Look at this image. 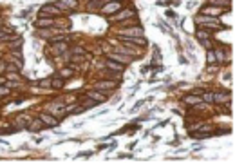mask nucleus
<instances>
[{"label": "nucleus", "mask_w": 235, "mask_h": 163, "mask_svg": "<svg viewBox=\"0 0 235 163\" xmlns=\"http://www.w3.org/2000/svg\"><path fill=\"white\" fill-rule=\"evenodd\" d=\"M89 96L96 102H105V94H101V92H89Z\"/></svg>", "instance_id": "13"}, {"label": "nucleus", "mask_w": 235, "mask_h": 163, "mask_svg": "<svg viewBox=\"0 0 235 163\" xmlns=\"http://www.w3.org/2000/svg\"><path fill=\"white\" fill-rule=\"evenodd\" d=\"M40 120H42V123L49 125V127H54V125H56V120L51 118V114H42V116H40Z\"/></svg>", "instance_id": "6"}, {"label": "nucleus", "mask_w": 235, "mask_h": 163, "mask_svg": "<svg viewBox=\"0 0 235 163\" xmlns=\"http://www.w3.org/2000/svg\"><path fill=\"white\" fill-rule=\"evenodd\" d=\"M107 65H109V69H110V71H123V69H125V65L123 63H120V62H116V60H107Z\"/></svg>", "instance_id": "4"}, {"label": "nucleus", "mask_w": 235, "mask_h": 163, "mask_svg": "<svg viewBox=\"0 0 235 163\" xmlns=\"http://www.w3.org/2000/svg\"><path fill=\"white\" fill-rule=\"evenodd\" d=\"M51 87L53 89H62L63 87V80L62 78H53L51 80Z\"/></svg>", "instance_id": "12"}, {"label": "nucleus", "mask_w": 235, "mask_h": 163, "mask_svg": "<svg viewBox=\"0 0 235 163\" xmlns=\"http://www.w3.org/2000/svg\"><path fill=\"white\" fill-rule=\"evenodd\" d=\"M105 2H110V0H105Z\"/></svg>", "instance_id": "27"}, {"label": "nucleus", "mask_w": 235, "mask_h": 163, "mask_svg": "<svg viewBox=\"0 0 235 163\" xmlns=\"http://www.w3.org/2000/svg\"><path fill=\"white\" fill-rule=\"evenodd\" d=\"M110 58H112V60H116V62H120V63H123V65H127V63H129V60H130L129 56H121V55H112Z\"/></svg>", "instance_id": "11"}, {"label": "nucleus", "mask_w": 235, "mask_h": 163, "mask_svg": "<svg viewBox=\"0 0 235 163\" xmlns=\"http://www.w3.org/2000/svg\"><path fill=\"white\" fill-rule=\"evenodd\" d=\"M130 16H134V11H130V9H127V11H121L120 15H116L112 20H116V22H120V20H123V18H130Z\"/></svg>", "instance_id": "7"}, {"label": "nucleus", "mask_w": 235, "mask_h": 163, "mask_svg": "<svg viewBox=\"0 0 235 163\" xmlns=\"http://www.w3.org/2000/svg\"><path fill=\"white\" fill-rule=\"evenodd\" d=\"M4 82H6V80H4V78H2V76H0V83H4Z\"/></svg>", "instance_id": "26"}, {"label": "nucleus", "mask_w": 235, "mask_h": 163, "mask_svg": "<svg viewBox=\"0 0 235 163\" xmlns=\"http://www.w3.org/2000/svg\"><path fill=\"white\" fill-rule=\"evenodd\" d=\"M226 100H228L226 92H215V94H214V102H217V103H224Z\"/></svg>", "instance_id": "8"}, {"label": "nucleus", "mask_w": 235, "mask_h": 163, "mask_svg": "<svg viewBox=\"0 0 235 163\" xmlns=\"http://www.w3.org/2000/svg\"><path fill=\"white\" fill-rule=\"evenodd\" d=\"M76 6V0H62V2L58 4V7L65 9V7H74Z\"/></svg>", "instance_id": "10"}, {"label": "nucleus", "mask_w": 235, "mask_h": 163, "mask_svg": "<svg viewBox=\"0 0 235 163\" xmlns=\"http://www.w3.org/2000/svg\"><path fill=\"white\" fill-rule=\"evenodd\" d=\"M40 125H42V120H38V122H35V123H33V127H31V129H33V131H36V129H38V127H40Z\"/></svg>", "instance_id": "22"}, {"label": "nucleus", "mask_w": 235, "mask_h": 163, "mask_svg": "<svg viewBox=\"0 0 235 163\" xmlns=\"http://www.w3.org/2000/svg\"><path fill=\"white\" fill-rule=\"evenodd\" d=\"M36 85H38V87H47V85H51V80H42V82H38Z\"/></svg>", "instance_id": "20"}, {"label": "nucleus", "mask_w": 235, "mask_h": 163, "mask_svg": "<svg viewBox=\"0 0 235 163\" xmlns=\"http://www.w3.org/2000/svg\"><path fill=\"white\" fill-rule=\"evenodd\" d=\"M211 4H214V6H226V9L230 7V0H211Z\"/></svg>", "instance_id": "15"}, {"label": "nucleus", "mask_w": 235, "mask_h": 163, "mask_svg": "<svg viewBox=\"0 0 235 163\" xmlns=\"http://www.w3.org/2000/svg\"><path fill=\"white\" fill-rule=\"evenodd\" d=\"M6 31L7 29H0V40H9V36L6 35Z\"/></svg>", "instance_id": "21"}, {"label": "nucleus", "mask_w": 235, "mask_h": 163, "mask_svg": "<svg viewBox=\"0 0 235 163\" xmlns=\"http://www.w3.org/2000/svg\"><path fill=\"white\" fill-rule=\"evenodd\" d=\"M112 87H116V82L114 80H105V82H98L96 83V89H100V91H109Z\"/></svg>", "instance_id": "3"}, {"label": "nucleus", "mask_w": 235, "mask_h": 163, "mask_svg": "<svg viewBox=\"0 0 235 163\" xmlns=\"http://www.w3.org/2000/svg\"><path fill=\"white\" fill-rule=\"evenodd\" d=\"M120 40H123L127 44H134V45H147V40H143L141 36H125V35H121Z\"/></svg>", "instance_id": "1"}, {"label": "nucleus", "mask_w": 235, "mask_h": 163, "mask_svg": "<svg viewBox=\"0 0 235 163\" xmlns=\"http://www.w3.org/2000/svg\"><path fill=\"white\" fill-rule=\"evenodd\" d=\"M70 74H73V71H70V69H63V71H62V78H69Z\"/></svg>", "instance_id": "19"}, {"label": "nucleus", "mask_w": 235, "mask_h": 163, "mask_svg": "<svg viewBox=\"0 0 235 163\" xmlns=\"http://www.w3.org/2000/svg\"><path fill=\"white\" fill-rule=\"evenodd\" d=\"M74 53H78V55H83V49H82V47H74Z\"/></svg>", "instance_id": "24"}, {"label": "nucleus", "mask_w": 235, "mask_h": 163, "mask_svg": "<svg viewBox=\"0 0 235 163\" xmlns=\"http://www.w3.org/2000/svg\"><path fill=\"white\" fill-rule=\"evenodd\" d=\"M51 15H60V9H58V6H51V4H47V6H43L42 7V16H51Z\"/></svg>", "instance_id": "2"}, {"label": "nucleus", "mask_w": 235, "mask_h": 163, "mask_svg": "<svg viewBox=\"0 0 235 163\" xmlns=\"http://www.w3.org/2000/svg\"><path fill=\"white\" fill-rule=\"evenodd\" d=\"M214 62H215V55H214V51L210 49L208 51V63H214Z\"/></svg>", "instance_id": "18"}, {"label": "nucleus", "mask_w": 235, "mask_h": 163, "mask_svg": "<svg viewBox=\"0 0 235 163\" xmlns=\"http://www.w3.org/2000/svg\"><path fill=\"white\" fill-rule=\"evenodd\" d=\"M51 26H54V20H51V18L42 16L40 20H36V27H51Z\"/></svg>", "instance_id": "5"}, {"label": "nucleus", "mask_w": 235, "mask_h": 163, "mask_svg": "<svg viewBox=\"0 0 235 163\" xmlns=\"http://www.w3.org/2000/svg\"><path fill=\"white\" fill-rule=\"evenodd\" d=\"M197 38H199V40H208L210 35H208L206 31H197Z\"/></svg>", "instance_id": "16"}, {"label": "nucleus", "mask_w": 235, "mask_h": 163, "mask_svg": "<svg viewBox=\"0 0 235 163\" xmlns=\"http://www.w3.org/2000/svg\"><path fill=\"white\" fill-rule=\"evenodd\" d=\"M184 102H186L188 105H197V103H199V102H203V100H201L197 94H192V96H186V98H184Z\"/></svg>", "instance_id": "9"}, {"label": "nucleus", "mask_w": 235, "mask_h": 163, "mask_svg": "<svg viewBox=\"0 0 235 163\" xmlns=\"http://www.w3.org/2000/svg\"><path fill=\"white\" fill-rule=\"evenodd\" d=\"M7 92H9L7 89H2V87H0V96H4V94H7Z\"/></svg>", "instance_id": "23"}, {"label": "nucleus", "mask_w": 235, "mask_h": 163, "mask_svg": "<svg viewBox=\"0 0 235 163\" xmlns=\"http://www.w3.org/2000/svg\"><path fill=\"white\" fill-rule=\"evenodd\" d=\"M203 100H204V102H214V94H211V92H204V94H203Z\"/></svg>", "instance_id": "17"}, {"label": "nucleus", "mask_w": 235, "mask_h": 163, "mask_svg": "<svg viewBox=\"0 0 235 163\" xmlns=\"http://www.w3.org/2000/svg\"><path fill=\"white\" fill-rule=\"evenodd\" d=\"M120 9V4H109L103 7V13H112V11H117Z\"/></svg>", "instance_id": "14"}, {"label": "nucleus", "mask_w": 235, "mask_h": 163, "mask_svg": "<svg viewBox=\"0 0 235 163\" xmlns=\"http://www.w3.org/2000/svg\"><path fill=\"white\" fill-rule=\"evenodd\" d=\"M167 16H168V18H176V15H174L172 11H167Z\"/></svg>", "instance_id": "25"}]
</instances>
